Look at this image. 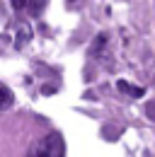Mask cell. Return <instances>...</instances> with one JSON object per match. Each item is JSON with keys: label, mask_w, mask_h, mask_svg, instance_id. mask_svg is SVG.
Returning a JSON list of instances; mask_svg holds the SVG:
<instances>
[{"label": "cell", "mask_w": 155, "mask_h": 157, "mask_svg": "<svg viewBox=\"0 0 155 157\" xmlns=\"http://www.w3.org/2000/svg\"><path fill=\"white\" fill-rule=\"evenodd\" d=\"M27 157H66V143H63L61 133H56V131L46 133L39 143L32 145Z\"/></svg>", "instance_id": "obj_1"}, {"label": "cell", "mask_w": 155, "mask_h": 157, "mask_svg": "<svg viewBox=\"0 0 155 157\" xmlns=\"http://www.w3.org/2000/svg\"><path fill=\"white\" fill-rule=\"evenodd\" d=\"M116 87H119L121 92H126L129 97H136V99H141L143 94H145V90H143V87H138V85H129L126 80H119V82H116Z\"/></svg>", "instance_id": "obj_2"}, {"label": "cell", "mask_w": 155, "mask_h": 157, "mask_svg": "<svg viewBox=\"0 0 155 157\" xmlns=\"http://www.w3.org/2000/svg\"><path fill=\"white\" fill-rule=\"evenodd\" d=\"M29 39H32V29H29V24H27V22H19V24H17V41H15V46L22 48Z\"/></svg>", "instance_id": "obj_3"}, {"label": "cell", "mask_w": 155, "mask_h": 157, "mask_svg": "<svg viewBox=\"0 0 155 157\" xmlns=\"http://www.w3.org/2000/svg\"><path fill=\"white\" fill-rule=\"evenodd\" d=\"M12 104V92L7 87H0V109H7Z\"/></svg>", "instance_id": "obj_4"}, {"label": "cell", "mask_w": 155, "mask_h": 157, "mask_svg": "<svg viewBox=\"0 0 155 157\" xmlns=\"http://www.w3.org/2000/svg\"><path fill=\"white\" fill-rule=\"evenodd\" d=\"M44 5H46V0H29V5H27V10H29L32 15H39Z\"/></svg>", "instance_id": "obj_5"}, {"label": "cell", "mask_w": 155, "mask_h": 157, "mask_svg": "<svg viewBox=\"0 0 155 157\" xmlns=\"http://www.w3.org/2000/svg\"><path fill=\"white\" fill-rule=\"evenodd\" d=\"M10 5L15 7V10H27V5H29V0H10Z\"/></svg>", "instance_id": "obj_6"}, {"label": "cell", "mask_w": 155, "mask_h": 157, "mask_svg": "<svg viewBox=\"0 0 155 157\" xmlns=\"http://www.w3.org/2000/svg\"><path fill=\"white\" fill-rule=\"evenodd\" d=\"M148 116L155 118V104H150V106H148Z\"/></svg>", "instance_id": "obj_7"}, {"label": "cell", "mask_w": 155, "mask_h": 157, "mask_svg": "<svg viewBox=\"0 0 155 157\" xmlns=\"http://www.w3.org/2000/svg\"><path fill=\"white\" fill-rule=\"evenodd\" d=\"M68 2H75V0H68Z\"/></svg>", "instance_id": "obj_8"}]
</instances>
